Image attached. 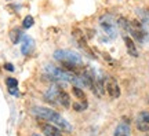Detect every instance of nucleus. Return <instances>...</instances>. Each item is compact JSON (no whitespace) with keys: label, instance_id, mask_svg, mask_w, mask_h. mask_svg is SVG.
<instances>
[{"label":"nucleus","instance_id":"obj_1","mask_svg":"<svg viewBox=\"0 0 149 136\" xmlns=\"http://www.w3.org/2000/svg\"><path fill=\"white\" fill-rule=\"evenodd\" d=\"M32 113L36 115L37 118L42 120H48L50 122L55 124L57 126H59L61 129H64L65 132H72V125L68 121L65 120L62 115L59 114L58 111L50 109V107H42V106H36L32 109Z\"/></svg>","mask_w":149,"mask_h":136},{"label":"nucleus","instance_id":"obj_2","mask_svg":"<svg viewBox=\"0 0 149 136\" xmlns=\"http://www.w3.org/2000/svg\"><path fill=\"white\" fill-rule=\"evenodd\" d=\"M44 99L50 102L51 105H59L65 107V109H68L70 106V98L68 92L61 87H58V85H51L44 92Z\"/></svg>","mask_w":149,"mask_h":136},{"label":"nucleus","instance_id":"obj_3","mask_svg":"<svg viewBox=\"0 0 149 136\" xmlns=\"http://www.w3.org/2000/svg\"><path fill=\"white\" fill-rule=\"evenodd\" d=\"M100 28L102 30V35L104 37H101L102 41H109V40H115L117 37V22L115 21V18L111 15V14H104V15L100 18Z\"/></svg>","mask_w":149,"mask_h":136},{"label":"nucleus","instance_id":"obj_4","mask_svg":"<svg viewBox=\"0 0 149 136\" xmlns=\"http://www.w3.org/2000/svg\"><path fill=\"white\" fill-rule=\"evenodd\" d=\"M127 32L133 36V39L135 41L141 43V44L149 43V32L146 30V26L139 19H131V21H128Z\"/></svg>","mask_w":149,"mask_h":136},{"label":"nucleus","instance_id":"obj_5","mask_svg":"<svg viewBox=\"0 0 149 136\" xmlns=\"http://www.w3.org/2000/svg\"><path fill=\"white\" fill-rule=\"evenodd\" d=\"M54 59L61 63H73V65H83V59L77 52L70 50H57L54 52Z\"/></svg>","mask_w":149,"mask_h":136},{"label":"nucleus","instance_id":"obj_6","mask_svg":"<svg viewBox=\"0 0 149 136\" xmlns=\"http://www.w3.org/2000/svg\"><path fill=\"white\" fill-rule=\"evenodd\" d=\"M37 125L42 129L44 136H64L61 128L53 122H46V121H42V118H37Z\"/></svg>","mask_w":149,"mask_h":136},{"label":"nucleus","instance_id":"obj_7","mask_svg":"<svg viewBox=\"0 0 149 136\" xmlns=\"http://www.w3.org/2000/svg\"><path fill=\"white\" fill-rule=\"evenodd\" d=\"M72 36H73L74 41L77 43V46H79L81 50H84L86 52H87V55L90 58H95V55H93V51H91V48L88 47V44H87V40H86V36L84 33L80 30V29H77V28H73V30H72Z\"/></svg>","mask_w":149,"mask_h":136},{"label":"nucleus","instance_id":"obj_8","mask_svg":"<svg viewBox=\"0 0 149 136\" xmlns=\"http://www.w3.org/2000/svg\"><path fill=\"white\" fill-rule=\"evenodd\" d=\"M135 126L139 132H149V111H139L135 117Z\"/></svg>","mask_w":149,"mask_h":136},{"label":"nucleus","instance_id":"obj_9","mask_svg":"<svg viewBox=\"0 0 149 136\" xmlns=\"http://www.w3.org/2000/svg\"><path fill=\"white\" fill-rule=\"evenodd\" d=\"M105 91L113 99H117L120 96V87H119L117 81L113 77H107L105 79Z\"/></svg>","mask_w":149,"mask_h":136},{"label":"nucleus","instance_id":"obj_10","mask_svg":"<svg viewBox=\"0 0 149 136\" xmlns=\"http://www.w3.org/2000/svg\"><path fill=\"white\" fill-rule=\"evenodd\" d=\"M113 136H131V126L127 120L119 122L113 131Z\"/></svg>","mask_w":149,"mask_h":136},{"label":"nucleus","instance_id":"obj_11","mask_svg":"<svg viewBox=\"0 0 149 136\" xmlns=\"http://www.w3.org/2000/svg\"><path fill=\"white\" fill-rule=\"evenodd\" d=\"M35 50V40L29 36H24L21 41V52L24 55H31Z\"/></svg>","mask_w":149,"mask_h":136},{"label":"nucleus","instance_id":"obj_12","mask_svg":"<svg viewBox=\"0 0 149 136\" xmlns=\"http://www.w3.org/2000/svg\"><path fill=\"white\" fill-rule=\"evenodd\" d=\"M123 41L126 44V48H127V52L131 55V57L137 58L138 57V51H137V47L134 44V40L130 36H123Z\"/></svg>","mask_w":149,"mask_h":136},{"label":"nucleus","instance_id":"obj_13","mask_svg":"<svg viewBox=\"0 0 149 136\" xmlns=\"http://www.w3.org/2000/svg\"><path fill=\"white\" fill-rule=\"evenodd\" d=\"M22 37H24V32L19 28H14L10 32V39H11V41H13V44H18Z\"/></svg>","mask_w":149,"mask_h":136},{"label":"nucleus","instance_id":"obj_14","mask_svg":"<svg viewBox=\"0 0 149 136\" xmlns=\"http://www.w3.org/2000/svg\"><path fill=\"white\" fill-rule=\"evenodd\" d=\"M137 14L139 17V21L142 22L146 28H149V10L148 8H138Z\"/></svg>","mask_w":149,"mask_h":136},{"label":"nucleus","instance_id":"obj_15","mask_svg":"<svg viewBox=\"0 0 149 136\" xmlns=\"http://www.w3.org/2000/svg\"><path fill=\"white\" fill-rule=\"evenodd\" d=\"M72 92H73V95L80 100V102H87V99H86L84 91L80 88V87H76V85H73V87H72Z\"/></svg>","mask_w":149,"mask_h":136},{"label":"nucleus","instance_id":"obj_16","mask_svg":"<svg viewBox=\"0 0 149 136\" xmlns=\"http://www.w3.org/2000/svg\"><path fill=\"white\" fill-rule=\"evenodd\" d=\"M33 23H35V19H33L32 15H26L24 18V21H22V28L24 29H29L31 26H33Z\"/></svg>","mask_w":149,"mask_h":136},{"label":"nucleus","instance_id":"obj_17","mask_svg":"<svg viewBox=\"0 0 149 136\" xmlns=\"http://www.w3.org/2000/svg\"><path fill=\"white\" fill-rule=\"evenodd\" d=\"M6 85H7V88H18V80L13 79V77H7L6 79Z\"/></svg>","mask_w":149,"mask_h":136},{"label":"nucleus","instance_id":"obj_18","mask_svg":"<svg viewBox=\"0 0 149 136\" xmlns=\"http://www.w3.org/2000/svg\"><path fill=\"white\" fill-rule=\"evenodd\" d=\"M87 106H88V103H87V102H81V103H73V109L76 110V111H83V110L87 109Z\"/></svg>","mask_w":149,"mask_h":136},{"label":"nucleus","instance_id":"obj_19","mask_svg":"<svg viewBox=\"0 0 149 136\" xmlns=\"http://www.w3.org/2000/svg\"><path fill=\"white\" fill-rule=\"evenodd\" d=\"M4 69L6 70H8V72H14V66H13V63H4Z\"/></svg>","mask_w":149,"mask_h":136},{"label":"nucleus","instance_id":"obj_20","mask_svg":"<svg viewBox=\"0 0 149 136\" xmlns=\"http://www.w3.org/2000/svg\"><path fill=\"white\" fill-rule=\"evenodd\" d=\"M8 92H10L11 95H15V96H18V88H8Z\"/></svg>","mask_w":149,"mask_h":136},{"label":"nucleus","instance_id":"obj_21","mask_svg":"<svg viewBox=\"0 0 149 136\" xmlns=\"http://www.w3.org/2000/svg\"><path fill=\"white\" fill-rule=\"evenodd\" d=\"M32 136H42V135H37V133H33Z\"/></svg>","mask_w":149,"mask_h":136}]
</instances>
